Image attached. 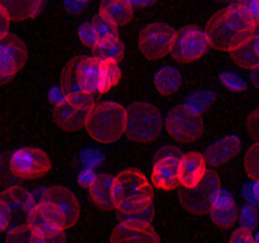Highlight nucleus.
<instances>
[{
	"mask_svg": "<svg viewBox=\"0 0 259 243\" xmlns=\"http://www.w3.org/2000/svg\"><path fill=\"white\" fill-rule=\"evenodd\" d=\"M79 38H80V41L83 42L85 46L91 47V48H93V47L98 43V37H97L91 22L84 23L83 26L79 28Z\"/></svg>",
	"mask_w": 259,
	"mask_h": 243,
	"instance_id": "obj_34",
	"label": "nucleus"
},
{
	"mask_svg": "<svg viewBox=\"0 0 259 243\" xmlns=\"http://www.w3.org/2000/svg\"><path fill=\"white\" fill-rule=\"evenodd\" d=\"M130 3L133 4L134 7H146L155 3V0H130Z\"/></svg>",
	"mask_w": 259,
	"mask_h": 243,
	"instance_id": "obj_43",
	"label": "nucleus"
},
{
	"mask_svg": "<svg viewBox=\"0 0 259 243\" xmlns=\"http://www.w3.org/2000/svg\"><path fill=\"white\" fill-rule=\"evenodd\" d=\"M121 69L116 61H101V78L98 94H106L121 80Z\"/></svg>",
	"mask_w": 259,
	"mask_h": 243,
	"instance_id": "obj_25",
	"label": "nucleus"
},
{
	"mask_svg": "<svg viewBox=\"0 0 259 243\" xmlns=\"http://www.w3.org/2000/svg\"><path fill=\"white\" fill-rule=\"evenodd\" d=\"M0 200L8 208L11 214L9 227L16 228L28 224V217L37 202L34 197L24 188L11 187L0 194Z\"/></svg>",
	"mask_w": 259,
	"mask_h": 243,
	"instance_id": "obj_11",
	"label": "nucleus"
},
{
	"mask_svg": "<svg viewBox=\"0 0 259 243\" xmlns=\"http://www.w3.org/2000/svg\"><path fill=\"white\" fill-rule=\"evenodd\" d=\"M101 59L94 56L74 57L61 74V88L65 99L80 106H92L98 93Z\"/></svg>",
	"mask_w": 259,
	"mask_h": 243,
	"instance_id": "obj_1",
	"label": "nucleus"
},
{
	"mask_svg": "<svg viewBox=\"0 0 259 243\" xmlns=\"http://www.w3.org/2000/svg\"><path fill=\"white\" fill-rule=\"evenodd\" d=\"M207 161L200 152H188L179 160V181L187 189L197 187L207 172Z\"/></svg>",
	"mask_w": 259,
	"mask_h": 243,
	"instance_id": "obj_17",
	"label": "nucleus"
},
{
	"mask_svg": "<svg viewBox=\"0 0 259 243\" xmlns=\"http://www.w3.org/2000/svg\"><path fill=\"white\" fill-rule=\"evenodd\" d=\"M213 100H215V94H213V91L200 90L192 93L186 99V103L184 104L188 108H191L192 110L198 111V113L202 114L213 103Z\"/></svg>",
	"mask_w": 259,
	"mask_h": 243,
	"instance_id": "obj_28",
	"label": "nucleus"
},
{
	"mask_svg": "<svg viewBox=\"0 0 259 243\" xmlns=\"http://www.w3.org/2000/svg\"><path fill=\"white\" fill-rule=\"evenodd\" d=\"M163 118L158 109L149 103L138 101L126 109V133L131 141L149 143L158 138Z\"/></svg>",
	"mask_w": 259,
	"mask_h": 243,
	"instance_id": "obj_5",
	"label": "nucleus"
},
{
	"mask_svg": "<svg viewBox=\"0 0 259 243\" xmlns=\"http://www.w3.org/2000/svg\"><path fill=\"white\" fill-rule=\"evenodd\" d=\"M259 220L258 210L255 209V207L248 204L241 209L240 217H239V222H240L241 227L246 228L249 230H253L255 228L256 223Z\"/></svg>",
	"mask_w": 259,
	"mask_h": 243,
	"instance_id": "obj_32",
	"label": "nucleus"
},
{
	"mask_svg": "<svg viewBox=\"0 0 259 243\" xmlns=\"http://www.w3.org/2000/svg\"><path fill=\"white\" fill-rule=\"evenodd\" d=\"M241 150V142L236 136H225L208 146L205 151V158L211 166H220L238 155Z\"/></svg>",
	"mask_w": 259,
	"mask_h": 243,
	"instance_id": "obj_18",
	"label": "nucleus"
},
{
	"mask_svg": "<svg viewBox=\"0 0 259 243\" xmlns=\"http://www.w3.org/2000/svg\"><path fill=\"white\" fill-rule=\"evenodd\" d=\"M231 205H235L233 195L226 190H221V188L216 190L212 198V208H226Z\"/></svg>",
	"mask_w": 259,
	"mask_h": 243,
	"instance_id": "obj_35",
	"label": "nucleus"
},
{
	"mask_svg": "<svg viewBox=\"0 0 259 243\" xmlns=\"http://www.w3.org/2000/svg\"><path fill=\"white\" fill-rule=\"evenodd\" d=\"M165 130L178 142H194L203 133L202 114L192 110L186 104L174 106L166 114Z\"/></svg>",
	"mask_w": 259,
	"mask_h": 243,
	"instance_id": "obj_6",
	"label": "nucleus"
},
{
	"mask_svg": "<svg viewBox=\"0 0 259 243\" xmlns=\"http://www.w3.org/2000/svg\"><path fill=\"white\" fill-rule=\"evenodd\" d=\"M88 2H89V0H88Z\"/></svg>",
	"mask_w": 259,
	"mask_h": 243,
	"instance_id": "obj_49",
	"label": "nucleus"
},
{
	"mask_svg": "<svg viewBox=\"0 0 259 243\" xmlns=\"http://www.w3.org/2000/svg\"><path fill=\"white\" fill-rule=\"evenodd\" d=\"M81 160L87 167H94L103 161V155L97 150H87L81 155Z\"/></svg>",
	"mask_w": 259,
	"mask_h": 243,
	"instance_id": "obj_37",
	"label": "nucleus"
},
{
	"mask_svg": "<svg viewBox=\"0 0 259 243\" xmlns=\"http://www.w3.org/2000/svg\"><path fill=\"white\" fill-rule=\"evenodd\" d=\"M45 0H0V7L8 13L12 22H23L37 17Z\"/></svg>",
	"mask_w": 259,
	"mask_h": 243,
	"instance_id": "obj_19",
	"label": "nucleus"
},
{
	"mask_svg": "<svg viewBox=\"0 0 259 243\" xmlns=\"http://www.w3.org/2000/svg\"><path fill=\"white\" fill-rule=\"evenodd\" d=\"M254 237L251 230L246 229V228H239V229L234 230V233L230 237V242L233 243H251L254 242Z\"/></svg>",
	"mask_w": 259,
	"mask_h": 243,
	"instance_id": "obj_38",
	"label": "nucleus"
},
{
	"mask_svg": "<svg viewBox=\"0 0 259 243\" xmlns=\"http://www.w3.org/2000/svg\"><path fill=\"white\" fill-rule=\"evenodd\" d=\"M85 128L97 142L104 145L117 142L126 133V109L116 101L94 103Z\"/></svg>",
	"mask_w": 259,
	"mask_h": 243,
	"instance_id": "obj_4",
	"label": "nucleus"
},
{
	"mask_svg": "<svg viewBox=\"0 0 259 243\" xmlns=\"http://www.w3.org/2000/svg\"><path fill=\"white\" fill-rule=\"evenodd\" d=\"M51 170V160L45 151L36 147H22L11 157V171L23 180L38 178Z\"/></svg>",
	"mask_w": 259,
	"mask_h": 243,
	"instance_id": "obj_10",
	"label": "nucleus"
},
{
	"mask_svg": "<svg viewBox=\"0 0 259 243\" xmlns=\"http://www.w3.org/2000/svg\"><path fill=\"white\" fill-rule=\"evenodd\" d=\"M27 58V46L18 36L8 33L0 38V74L13 78L26 65Z\"/></svg>",
	"mask_w": 259,
	"mask_h": 243,
	"instance_id": "obj_12",
	"label": "nucleus"
},
{
	"mask_svg": "<svg viewBox=\"0 0 259 243\" xmlns=\"http://www.w3.org/2000/svg\"><path fill=\"white\" fill-rule=\"evenodd\" d=\"M93 56L101 61H116L119 63L124 56V44L118 37L98 41L93 47Z\"/></svg>",
	"mask_w": 259,
	"mask_h": 243,
	"instance_id": "obj_23",
	"label": "nucleus"
},
{
	"mask_svg": "<svg viewBox=\"0 0 259 243\" xmlns=\"http://www.w3.org/2000/svg\"><path fill=\"white\" fill-rule=\"evenodd\" d=\"M109 240L112 243H158L160 238L150 222L121 220V223L114 227Z\"/></svg>",
	"mask_w": 259,
	"mask_h": 243,
	"instance_id": "obj_13",
	"label": "nucleus"
},
{
	"mask_svg": "<svg viewBox=\"0 0 259 243\" xmlns=\"http://www.w3.org/2000/svg\"><path fill=\"white\" fill-rule=\"evenodd\" d=\"M220 80L226 88L233 91H241L245 89V81L243 80V78L239 76L238 74L231 73V71H226V73L221 74Z\"/></svg>",
	"mask_w": 259,
	"mask_h": 243,
	"instance_id": "obj_33",
	"label": "nucleus"
},
{
	"mask_svg": "<svg viewBox=\"0 0 259 243\" xmlns=\"http://www.w3.org/2000/svg\"><path fill=\"white\" fill-rule=\"evenodd\" d=\"M12 78H9V76H6L3 75V74H0V85H3V84H7L9 80H11Z\"/></svg>",
	"mask_w": 259,
	"mask_h": 243,
	"instance_id": "obj_45",
	"label": "nucleus"
},
{
	"mask_svg": "<svg viewBox=\"0 0 259 243\" xmlns=\"http://www.w3.org/2000/svg\"><path fill=\"white\" fill-rule=\"evenodd\" d=\"M99 12L117 26H124L134 18V6L130 0H102Z\"/></svg>",
	"mask_w": 259,
	"mask_h": 243,
	"instance_id": "obj_21",
	"label": "nucleus"
},
{
	"mask_svg": "<svg viewBox=\"0 0 259 243\" xmlns=\"http://www.w3.org/2000/svg\"><path fill=\"white\" fill-rule=\"evenodd\" d=\"M235 4L256 27H259V0H236Z\"/></svg>",
	"mask_w": 259,
	"mask_h": 243,
	"instance_id": "obj_31",
	"label": "nucleus"
},
{
	"mask_svg": "<svg viewBox=\"0 0 259 243\" xmlns=\"http://www.w3.org/2000/svg\"><path fill=\"white\" fill-rule=\"evenodd\" d=\"M11 17L8 16L6 11L0 7V38L6 37L9 33V28H11Z\"/></svg>",
	"mask_w": 259,
	"mask_h": 243,
	"instance_id": "obj_40",
	"label": "nucleus"
},
{
	"mask_svg": "<svg viewBox=\"0 0 259 243\" xmlns=\"http://www.w3.org/2000/svg\"><path fill=\"white\" fill-rule=\"evenodd\" d=\"M0 162H2V156H0Z\"/></svg>",
	"mask_w": 259,
	"mask_h": 243,
	"instance_id": "obj_48",
	"label": "nucleus"
},
{
	"mask_svg": "<svg viewBox=\"0 0 259 243\" xmlns=\"http://www.w3.org/2000/svg\"><path fill=\"white\" fill-rule=\"evenodd\" d=\"M211 220L220 228H230L238 219V208L235 205L226 208H211L208 212Z\"/></svg>",
	"mask_w": 259,
	"mask_h": 243,
	"instance_id": "obj_27",
	"label": "nucleus"
},
{
	"mask_svg": "<svg viewBox=\"0 0 259 243\" xmlns=\"http://www.w3.org/2000/svg\"><path fill=\"white\" fill-rule=\"evenodd\" d=\"M92 27H93L94 32H96L98 41H103V39L113 38V37H118V31H117V24L113 21L102 14L99 12L98 14L94 16L92 19Z\"/></svg>",
	"mask_w": 259,
	"mask_h": 243,
	"instance_id": "obj_26",
	"label": "nucleus"
},
{
	"mask_svg": "<svg viewBox=\"0 0 259 243\" xmlns=\"http://www.w3.org/2000/svg\"><path fill=\"white\" fill-rule=\"evenodd\" d=\"M254 193H255L256 198H259V181H256V187L254 188Z\"/></svg>",
	"mask_w": 259,
	"mask_h": 243,
	"instance_id": "obj_46",
	"label": "nucleus"
},
{
	"mask_svg": "<svg viewBox=\"0 0 259 243\" xmlns=\"http://www.w3.org/2000/svg\"><path fill=\"white\" fill-rule=\"evenodd\" d=\"M154 84L156 90L163 95H169L177 91L182 84V75L179 70L170 66L159 69L154 76Z\"/></svg>",
	"mask_w": 259,
	"mask_h": 243,
	"instance_id": "obj_24",
	"label": "nucleus"
},
{
	"mask_svg": "<svg viewBox=\"0 0 259 243\" xmlns=\"http://www.w3.org/2000/svg\"><path fill=\"white\" fill-rule=\"evenodd\" d=\"M251 80H253L254 85L259 88V68H255L251 70Z\"/></svg>",
	"mask_w": 259,
	"mask_h": 243,
	"instance_id": "obj_44",
	"label": "nucleus"
},
{
	"mask_svg": "<svg viewBox=\"0 0 259 243\" xmlns=\"http://www.w3.org/2000/svg\"><path fill=\"white\" fill-rule=\"evenodd\" d=\"M215 2H225V0H215Z\"/></svg>",
	"mask_w": 259,
	"mask_h": 243,
	"instance_id": "obj_47",
	"label": "nucleus"
},
{
	"mask_svg": "<svg viewBox=\"0 0 259 243\" xmlns=\"http://www.w3.org/2000/svg\"><path fill=\"white\" fill-rule=\"evenodd\" d=\"M207 33L198 27H184L177 31L176 41L170 53L178 63L187 64L201 58L210 49Z\"/></svg>",
	"mask_w": 259,
	"mask_h": 243,
	"instance_id": "obj_9",
	"label": "nucleus"
},
{
	"mask_svg": "<svg viewBox=\"0 0 259 243\" xmlns=\"http://www.w3.org/2000/svg\"><path fill=\"white\" fill-rule=\"evenodd\" d=\"M97 176L98 175L94 172L93 168L87 167L85 170H83L80 173H79V176H78L79 185H81V187H84V188H88L89 189V187L93 184L94 180L97 178Z\"/></svg>",
	"mask_w": 259,
	"mask_h": 243,
	"instance_id": "obj_39",
	"label": "nucleus"
},
{
	"mask_svg": "<svg viewBox=\"0 0 259 243\" xmlns=\"http://www.w3.org/2000/svg\"><path fill=\"white\" fill-rule=\"evenodd\" d=\"M88 0H65V8L70 13H78L85 8Z\"/></svg>",
	"mask_w": 259,
	"mask_h": 243,
	"instance_id": "obj_42",
	"label": "nucleus"
},
{
	"mask_svg": "<svg viewBox=\"0 0 259 243\" xmlns=\"http://www.w3.org/2000/svg\"><path fill=\"white\" fill-rule=\"evenodd\" d=\"M42 199L54 204L66 219V227L71 228L78 223L80 217V204L75 195L65 187H51L46 189Z\"/></svg>",
	"mask_w": 259,
	"mask_h": 243,
	"instance_id": "obj_15",
	"label": "nucleus"
},
{
	"mask_svg": "<svg viewBox=\"0 0 259 243\" xmlns=\"http://www.w3.org/2000/svg\"><path fill=\"white\" fill-rule=\"evenodd\" d=\"M9 224H11V214L6 204L0 200V233H3L7 228H9Z\"/></svg>",
	"mask_w": 259,
	"mask_h": 243,
	"instance_id": "obj_41",
	"label": "nucleus"
},
{
	"mask_svg": "<svg viewBox=\"0 0 259 243\" xmlns=\"http://www.w3.org/2000/svg\"><path fill=\"white\" fill-rule=\"evenodd\" d=\"M7 240L8 242H34L33 230L28 224L11 228L7 235Z\"/></svg>",
	"mask_w": 259,
	"mask_h": 243,
	"instance_id": "obj_30",
	"label": "nucleus"
},
{
	"mask_svg": "<svg viewBox=\"0 0 259 243\" xmlns=\"http://www.w3.org/2000/svg\"><path fill=\"white\" fill-rule=\"evenodd\" d=\"M220 189V178L213 170H207L197 187L187 189L182 187L178 197L182 205L192 214H206L212 208V198L216 190Z\"/></svg>",
	"mask_w": 259,
	"mask_h": 243,
	"instance_id": "obj_8",
	"label": "nucleus"
},
{
	"mask_svg": "<svg viewBox=\"0 0 259 243\" xmlns=\"http://www.w3.org/2000/svg\"><path fill=\"white\" fill-rule=\"evenodd\" d=\"M91 108L92 106L76 105V104L64 99L55 104L52 118L57 127H60L61 130L66 131V132H75L87 126Z\"/></svg>",
	"mask_w": 259,
	"mask_h": 243,
	"instance_id": "obj_14",
	"label": "nucleus"
},
{
	"mask_svg": "<svg viewBox=\"0 0 259 243\" xmlns=\"http://www.w3.org/2000/svg\"><path fill=\"white\" fill-rule=\"evenodd\" d=\"M246 130L248 133L255 141H259V108L253 110L246 120Z\"/></svg>",
	"mask_w": 259,
	"mask_h": 243,
	"instance_id": "obj_36",
	"label": "nucleus"
},
{
	"mask_svg": "<svg viewBox=\"0 0 259 243\" xmlns=\"http://www.w3.org/2000/svg\"><path fill=\"white\" fill-rule=\"evenodd\" d=\"M153 189L141 171L124 170L113 177L112 200L121 220L139 214L153 205Z\"/></svg>",
	"mask_w": 259,
	"mask_h": 243,
	"instance_id": "obj_3",
	"label": "nucleus"
},
{
	"mask_svg": "<svg viewBox=\"0 0 259 243\" xmlns=\"http://www.w3.org/2000/svg\"><path fill=\"white\" fill-rule=\"evenodd\" d=\"M258 28L234 3L213 14L205 32L212 48L230 52L250 39Z\"/></svg>",
	"mask_w": 259,
	"mask_h": 243,
	"instance_id": "obj_2",
	"label": "nucleus"
},
{
	"mask_svg": "<svg viewBox=\"0 0 259 243\" xmlns=\"http://www.w3.org/2000/svg\"><path fill=\"white\" fill-rule=\"evenodd\" d=\"M177 31L160 22L150 23L139 34V49L148 59H158L170 53L176 41Z\"/></svg>",
	"mask_w": 259,
	"mask_h": 243,
	"instance_id": "obj_7",
	"label": "nucleus"
},
{
	"mask_svg": "<svg viewBox=\"0 0 259 243\" xmlns=\"http://www.w3.org/2000/svg\"><path fill=\"white\" fill-rule=\"evenodd\" d=\"M253 37L229 52L231 59L236 65L241 66L244 69H250V70L259 68V52L256 49L255 44H254Z\"/></svg>",
	"mask_w": 259,
	"mask_h": 243,
	"instance_id": "obj_22",
	"label": "nucleus"
},
{
	"mask_svg": "<svg viewBox=\"0 0 259 243\" xmlns=\"http://www.w3.org/2000/svg\"><path fill=\"white\" fill-rule=\"evenodd\" d=\"M112 185L113 177L107 173H99L93 184L89 187V198L92 202L103 210L113 209V200H112Z\"/></svg>",
	"mask_w": 259,
	"mask_h": 243,
	"instance_id": "obj_20",
	"label": "nucleus"
},
{
	"mask_svg": "<svg viewBox=\"0 0 259 243\" xmlns=\"http://www.w3.org/2000/svg\"><path fill=\"white\" fill-rule=\"evenodd\" d=\"M179 160L181 157L176 155H166L156 158L151 173V183L154 187L163 190H173L181 185Z\"/></svg>",
	"mask_w": 259,
	"mask_h": 243,
	"instance_id": "obj_16",
	"label": "nucleus"
},
{
	"mask_svg": "<svg viewBox=\"0 0 259 243\" xmlns=\"http://www.w3.org/2000/svg\"><path fill=\"white\" fill-rule=\"evenodd\" d=\"M244 166L246 175L251 180L259 181V141H256V143H254L245 153Z\"/></svg>",
	"mask_w": 259,
	"mask_h": 243,
	"instance_id": "obj_29",
	"label": "nucleus"
}]
</instances>
